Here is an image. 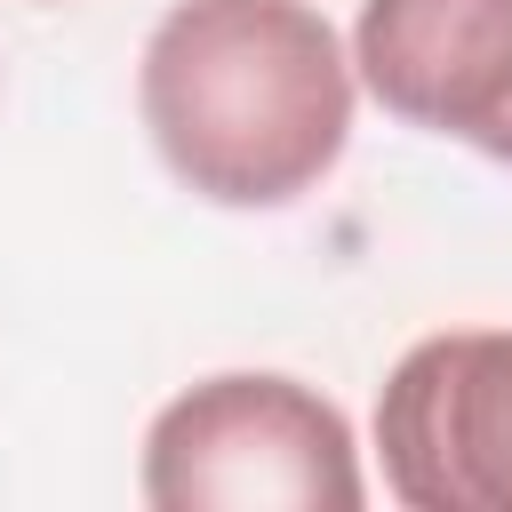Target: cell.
<instances>
[{"label":"cell","instance_id":"obj_1","mask_svg":"<svg viewBox=\"0 0 512 512\" xmlns=\"http://www.w3.org/2000/svg\"><path fill=\"white\" fill-rule=\"evenodd\" d=\"M168 176L216 208H288L352 144V56L304 0H176L136 64Z\"/></svg>","mask_w":512,"mask_h":512},{"label":"cell","instance_id":"obj_4","mask_svg":"<svg viewBox=\"0 0 512 512\" xmlns=\"http://www.w3.org/2000/svg\"><path fill=\"white\" fill-rule=\"evenodd\" d=\"M352 80L408 128L512 152V0H360Z\"/></svg>","mask_w":512,"mask_h":512},{"label":"cell","instance_id":"obj_5","mask_svg":"<svg viewBox=\"0 0 512 512\" xmlns=\"http://www.w3.org/2000/svg\"><path fill=\"white\" fill-rule=\"evenodd\" d=\"M504 168H512V152H504Z\"/></svg>","mask_w":512,"mask_h":512},{"label":"cell","instance_id":"obj_2","mask_svg":"<svg viewBox=\"0 0 512 512\" xmlns=\"http://www.w3.org/2000/svg\"><path fill=\"white\" fill-rule=\"evenodd\" d=\"M136 488L152 512H360L368 504L344 408L272 368H232L176 392L144 432Z\"/></svg>","mask_w":512,"mask_h":512},{"label":"cell","instance_id":"obj_3","mask_svg":"<svg viewBox=\"0 0 512 512\" xmlns=\"http://www.w3.org/2000/svg\"><path fill=\"white\" fill-rule=\"evenodd\" d=\"M376 464L408 512H512V328H440L376 392Z\"/></svg>","mask_w":512,"mask_h":512}]
</instances>
